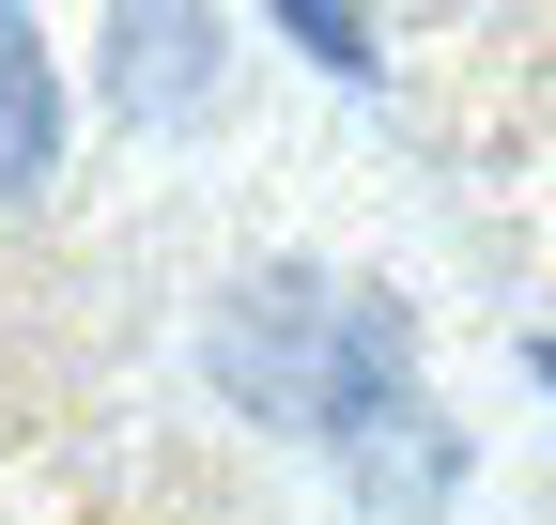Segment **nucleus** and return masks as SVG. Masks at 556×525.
<instances>
[{
  "label": "nucleus",
  "mask_w": 556,
  "mask_h": 525,
  "mask_svg": "<svg viewBox=\"0 0 556 525\" xmlns=\"http://www.w3.org/2000/svg\"><path fill=\"white\" fill-rule=\"evenodd\" d=\"M201 356H217V402H248L263 433H309V448H356L417 402V309L309 279V262H263Z\"/></svg>",
  "instance_id": "obj_1"
},
{
  "label": "nucleus",
  "mask_w": 556,
  "mask_h": 525,
  "mask_svg": "<svg viewBox=\"0 0 556 525\" xmlns=\"http://www.w3.org/2000/svg\"><path fill=\"white\" fill-rule=\"evenodd\" d=\"M402 62L464 185L556 232V0H402Z\"/></svg>",
  "instance_id": "obj_2"
},
{
  "label": "nucleus",
  "mask_w": 556,
  "mask_h": 525,
  "mask_svg": "<svg viewBox=\"0 0 556 525\" xmlns=\"http://www.w3.org/2000/svg\"><path fill=\"white\" fill-rule=\"evenodd\" d=\"M217 93V16L201 0H124L109 16V108L124 124H186Z\"/></svg>",
  "instance_id": "obj_3"
},
{
  "label": "nucleus",
  "mask_w": 556,
  "mask_h": 525,
  "mask_svg": "<svg viewBox=\"0 0 556 525\" xmlns=\"http://www.w3.org/2000/svg\"><path fill=\"white\" fill-rule=\"evenodd\" d=\"M62 170V62H47V31L0 0V202H31V185Z\"/></svg>",
  "instance_id": "obj_4"
},
{
  "label": "nucleus",
  "mask_w": 556,
  "mask_h": 525,
  "mask_svg": "<svg viewBox=\"0 0 556 525\" xmlns=\"http://www.w3.org/2000/svg\"><path fill=\"white\" fill-rule=\"evenodd\" d=\"M263 31H294L325 78H387V47H371V0H263Z\"/></svg>",
  "instance_id": "obj_5"
},
{
  "label": "nucleus",
  "mask_w": 556,
  "mask_h": 525,
  "mask_svg": "<svg viewBox=\"0 0 556 525\" xmlns=\"http://www.w3.org/2000/svg\"><path fill=\"white\" fill-rule=\"evenodd\" d=\"M526 371H541V386H556V324H541V341H526Z\"/></svg>",
  "instance_id": "obj_6"
}]
</instances>
